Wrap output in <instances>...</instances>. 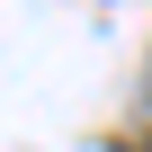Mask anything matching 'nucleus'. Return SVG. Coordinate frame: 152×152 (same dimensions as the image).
Instances as JSON below:
<instances>
[{
	"label": "nucleus",
	"mask_w": 152,
	"mask_h": 152,
	"mask_svg": "<svg viewBox=\"0 0 152 152\" xmlns=\"http://www.w3.org/2000/svg\"><path fill=\"white\" fill-rule=\"evenodd\" d=\"M125 134H134V143L152 134V72H143V99H134V116H125Z\"/></svg>",
	"instance_id": "obj_1"
}]
</instances>
